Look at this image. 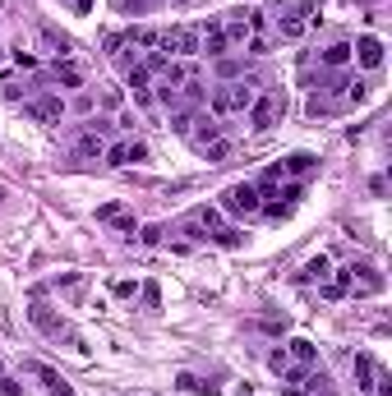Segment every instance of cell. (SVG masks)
<instances>
[{
  "mask_svg": "<svg viewBox=\"0 0 392 396\" xmlns=\"http://www.w3.org/2000/svg\"><path fill=\"white\" fill-rule=\"evenodd\" d=\"M314 166H318V157H314V153H291L286 162H281V176H309Z\"/></svg>",
  "mask_w": 392,
  "mask_h": 396,
  "instance_id": "e0dca14e",
  "label": "cell"
},
{
  "mask_svg": "<svg viewBox=\"0 0 392 396\" xmlns=\"http://www.w3.org/2000/svg\"><path fill=\"white\" fill-rule=\"evenodd\" d=\"M176 383H180V387H185V392H208V396H213V392H217V387H213V383H203V378H194V374H180V378H176Z\"/></svg>",
  "mask_w": 392,
  "mask_h": 396,
  "instance_id": "d4e9b609",
  "label": "cell"
},
{
  "mask_svg": "<svg viewBox=\"0 0 392 396\" xmlns=\"http://www.w3.org/2000/svg\"><path fill=\"white\" fill-rule=\"evenodd\" d=\"M125 42L148 46V51H153V46H157V28H130V33H125Z\"/></svg>",
  "mask_w": 392,
  "mask_h": 396,
  "instance_id": "603a6c76",
  "label": "cell"
},
{
  "mask_svg": "<svg viewBox=\"0 0 392 396\" xmlns=\"http://www.w3.org/2000/svg\"><path fill=\"white\" fill-rule=\"evenodd\" d=\"M148 78H153V74H148V65H130V74H125V83L134 88V101H144V106L153 101V97H148Z\"/></svg>",
  "mask_w": 392,
  "mask_h": 396,
  "instance_id": "2e32d148",
  "label": "cell"
},
{
  "mask_svg": "<svg viewBox=\"0 0 392 396\" xmlns=\"http://www.w3.org/2000/svg\"><path fill=\"white\" fill-rule=\"evenodd\" d=\"M74 153L83 157V162H97V157H106V139H102L97 129H83L74 139Z\"/></svg>",
  "mask_w": 392,
  "mask_h": 396,
  "instance_id": "8fae6325",
  "label": "cell"
},
{
  "mask_svg": "<svg viewBox=\"0 0 392 396\" xmlns=\"http://www.w3.org/2000/svg\"><path fill=\"white\" fill-rule=\"evenodd\" d=\"M258 208H263V198H258V189L249 185V180L245 185H231L222 194V212H231V217H254Z\"/></svg>",
  "mask_w": 392,
  "mask_h": 396,
  "instance_id": "277c9868",
  "label": "cell"
},
{
  "mask_svg": "<svg viewBox=\"0 0 392 396\" xmlns=\"http://www.w3.org/2000/svg\"><path fill=\"white\" fill-rule=\"evenodd\" d=\"M157 51L180 55V60H194V55H199V28L176 23V28H167V33H157Z\"/></svg>",
  "mask_w": 392,
  "mask_h": 396,
  "instance_id": "7a4b0ae2",
  "label": "cell"
},
{
  "mask_svg": "<svg viewBox=\"0 0 392 396\" xmlns=\"http://www.w3.org/2000/svg\"><path fill=\"white\" fill-rule=\"evenodd\" d=\"M19 392H23V387H19V383H14V378H10V374H0V396H19Z\"/></svg>",
  "mask_w": 392,
  "mask_h": 396,
  "instance_id": "1f68e13d",
  "label": "cell"
},
{
  "mask_svg": "<svg viewBox=\"0 0 392 396\" xmlns=\"http://www.w3.org/2000/svg\"><path fill=\"white\" fill-rule=\"evenodd\" d=\"M97 217H102V221H115V226H125V231H134V217H130V212H125L120 203H106V208H102Z\"/></svg>",
  "mask_w": 392,
  "mask_h": 396,
  "instance_id": "44dd1931",
  "label": "cell"
},
{
  "mask_svg": "<svg viewBox=\"0 0 392 396\" xmlns=\"http://www.w3.org/2000/svg\"><path fill=\"white\" fill-rule=\"evenodd\" d=\"M351 60H360L365 69H379L383 65V42L379 37H360V42L351 46Z\"/></svg>",
  "mask_w": 392,
  "mask_h": 396,
  "instance_id": "9c48e42d",
  "label": "cell"
},
{
  "mask_svg": "<svg viewBox=\"0 0 392 396\" xmlns=\"http://www.w3.org/2000/svg\"><path fill=\"white\" fill-rule=\"evenodd\" d=\"M28 318H33V327H37V332H46V337H56V341H60V337H69V341L78 346V337L69 332V323L60 318V313H56L51 304H42V299H37V304L28 309Z\"/></svg>",
  "mask_w": 392,
  "mask_h": 396,
  "instance_id": "5b68a950",
  "label": "cell"
},
{
  "mask_svg": "<svg viewBox=\"0 0 392 396\" xmlns=\"http://www.w3.org/2000/svg\"><path fill=\"white\" fill-rule=\"evenodd\" d=\"M351 290H356V295H379L383 276L374 272V267H351Z\"/></svg>",
  "mask_w": 392,
  "mask_h": 396,
  "instance_id": "7c38bea8",
  "label": "cell"
},
{
  "mask_svg": "<svg viewBox=\"0 0 392 396\" xmlns=\"http://www.w3.org/2000/svg\"><path fill=\"white\" fill-rule=\"evenodd\" d=\"M365 97H370V83H365V78H351V83H346V101H351V106H360Z\"/></svg>",
  "mask_w": 392,
  "mask_h": 396,
  "instance_id": "cb8c5ba5",
  "label": "cell"
},
{
  "mask_svg": "<svg viewBox=\"0 0 392 396\" xmlns=\"http://www.w3.org/2000/svg\"><path fill=\"white\" fill-rule=\"evenodd\" d=\"M14 65H19V69H37V60L28 51H14Z\"/></svg>",
  "mask_w": 392,
  "mask_h": 396,
  "instance_id": "836d02e7",
  "label": "cell"
},
{
  "mask_svg": "<svg viewBox=\"0 0 392 396\" xmlns=\"http://www.w3.org/2000/svg\"><path fill=\"white\" fill-rule=\"evenodd\" d=\"M51 78L65 83V88H83V69H78L74 60H56V65H51Z\"/></svg>",
  "mask_w": 392,
  "mask_h": 396,
  "instance_id": "9a60e30c",
  "label": "cell"
},
{
  "mask_svg": "<svg viewBox=\"0 0 392 396\" xmlns=\"http://www.w3.org/2000/svg\"><path fill=\"white\" fill-rule=\"evenodd\" d=\"M28 374H33V378H42V387H46V392H51V396H74V387H69L65 378H60L56 369H51V364L33 360V364H28Z\"/></svg>",
  "mask_w": 392,
  "mask_h": 396,
  "instance_id": "ba28073f",
  "label": "cell"
},
{
  "mask_svg": "<svg viewBox=\"0 0 392 396\" xmlns=\"http://www.w3.org/2000/svg\"><path fill=\"white\" fill-rule=\"evenodd\" d=\"M213 240L222 244V249H240V231H231V226H222V231H217Z\"/></svg>",
  "mask_w": 392,
  "mask_h": 396,
  "instance_id": "f1b7e54d",
  "label": "cell"
},
{
  "mask_svg": "<svg viewBox=\"0 0 392 396\" xmlns=\"http://www.w3.org/2000/svg\"><path fill=\"white\" fill-rule=\"evenodd\" d=\"M268 369H272V374H286V369H291V355H286V346L268 355Z\"/></svg>",
  "mask_w": 392,
  "mask_h": 396,
  "instance_id": "4316f807",
  "label": "cell"
},
{
  "mask_svg": "<svg viewBox=\"0 0 392 396\" xmlns=\"http://www.w3.org/2000/svg\"><path fill=\"white\" fill-rule=\"evenodd\" d=\"M231 51V42H226V33H222V23H203L199 28V55H226Z\"/></svg>",
  "mask_w": 392,
  "mask_h": 396,
  "instance_id": "52a82bcc",
  "label": "cell"
},
{
  "mask_svg": "<svg viewBox=\"0 0 392 396\" xmlns=\"http://www.w3.org/2000/svg\"><path fill=\"white\" fill-rule=\"evenodd\" d=\"M106 162H111V166H130V143H115V148H106Z\"/></svg>",
  "mask_w": 392,
  "mask_h": 396,
  "instance_id": "f546056e",
  "label": "cell"
},
{
  "mask_svg": "<svg viewBox=\"0 0 392 396\" xmlns=\"http://www.w3.org/2000/svg\"><path fill=\"white\" fill-rule=\"evenodd\" d=\"M102 46H106V55H120V46H125V33H106V42H102Z\"/></svg>",
  "mask_w": 392,
  "mask_h": 396,
  "instance_id": "4dcf8cb0",
  "label": "cell"
},
{
  "mask_svg": "<svg viewBox=\"0 0 392 396\" xmlns=\"http://www.w3.org/2000/svg\"><path fill=\"white\" fill-rule=\"evenodd\" d=\"M203 153H208V162H226V157H231V143H226V139H217V143H208Z\"/></svg>",
  "mask_w": 392,
  "mask_h": 396,
  "instance_id": "83f0119b",
  "label": "cell"
},
{
  "mask_svg": "<svg viewBox=\"0 0 392 396\" xmlns=\"http://www.w3.org/2000/svg\"><path fill=\"white\" fill-rule=\"evenodd\" d=\"M346 290H351V267H342V272H337L332 281H328V286H323V295H328V299H342V295H346Z\"/></svg>",
  "mask_w": 392,
  "mask_h": 396,
  "instance_id": "7402d4cb",
  "label": "cell"
},
{
  "mask_svg": "<svg viewBox=\"0 0 392 396\" xmlns=\"http://www.w3.org/2000/svg\"><path fill=\"white\" fill-rule=\"evenodd\" d=\"M304 28H309V19H304V14H281V19H277V33L286 37V42L304 37Z\"/></svg>",
  "mask_w": 392,
  "mask_h": 396,
  "instance_id": "ac0fdd59",
  "label": "cell"
},
{
  "mask_svg": "<svg viewBox=\"0 0 392 396\" xmlns=\"http://www.w3.org/2000/svg\"><path fill=\"white\" fill-rule=\"evenodd\" d=\"M194 125H199V129L190 134V139H194V148H208V143H217V139H222V125H217V120H208V115H203V120H194Z\"/></svg>",
  "mask_w": 392,
  "mask_h": 396,
  "instance_id": "d6986e66",
  "label": "cell"
},
{
  "mask_svg": "<svg viewBox=\"0 0 392 396\" xmlns=\"http://www.w3.org/2000/svg\"><path fill=\"white\" fill-rule=\"evenodd\" d=\"M258 28H263V14H258V10H231V14H226V23H222V33H226V42H231V46L249 42Z\"/></svg>",
  "mask_w": 392,
  "mask_h": 396,
  "instance_id": "3957f363",
  "label": "cell"
},
{
  "mask_svg": "<svg viewBox=\"0 0 392 396\" xmlns=\"http://www.w3.org/2000/svg\"><path fill=\"white\" fill-rule=\"evenodd\" d=\"M28 115L42 120V125H56L60 115H65V101L60 97H37V101H28Z\"/></svg>",
  "mask_w": 392,
  "mask_h": 396,
  "instance_id": "30bf717a",
  "label": "cell"
},
{
  "mask_svg": "<svg viewBox=\"0 0 392 396\" xmlns=\"http://www.w3.org/2000/svg\"><path fill=\"white\" fill-rule=\"evenodd\" d=\"M318 65H323V69H342V65H351V42H332V46H323V51H318Z\"/></svg>",
  "mask_w": 392,
  "mask_h": 396,
  "instance_id": "5bb4252c",
  "label": "cell"
},
{
  "mask_svg": "<svg viewBox=\"0 0 392 396\" xmlns=\"http://www.w3.org/2000/svg\"><path fill=\"white\" fill-rule=\"evenodd\" d=\"M258 97V88L249 83V78H231V83H217L213 88V115H231V111H249Z\"/></svg>",
  "mask_w": 392,
  "mask_h": 396,
  "instance_id": "6da1fadb",
  "label": "cell"
},
{
  "mask_svg": "<svg viewBox=\"0 0 392 396\" xmlns=\"http://www.w3.org/2000/svg\"><path fill=\"white\" fill-rule=\"evenodd\" d=\"M304 276H309V281H328V258H323V253H318V258H309Z\"/></svg>",
  "mask_w": 392,
  "mask_h": 396,
  "instance_id": "484cf974",
  "label": "cell"
},
{
  "mask_svg": "<svg viewBox=\"0 0 392 396\" xmlns=\"http://www.w3.org/2000/svg\"><path fill=\"white\" fill-rule=\"evenodd\" d=\"M249 51H254V55H268V37H263V33H254V37H249Z\"/></svg>",
  "mask_w": 392,
  "mask_h": 396,
  "instance_id": "d6a6232c",
  "label": "cell"
},
{
  "mask_svg": "<svg viewBox=\"0 0 392 396\" xmlns=\"http://www.w3.org/2000/svg\"><path fill=\"white\" fill-rule=\"evenodd\" d=\"M356 387L360 392H374V360L370 355H356Z\"/></svg>",
  "mask_w": 392,
  "mask_h": 396,
  "instance_id": "ffe728a7",
  "label": "cell"
},
{
  "mask_svg": "<svg viewBox=\"0 0 392 396\" xmlns=\"http://www.w3.org/2000/svg\"><path fill=\"white\" fill-rule=\"evenodd\" d=\"M286 355H291V364H304V369H318V346L304 341V337H295L291 346H286Z\"/></svg>",
  "mask_w": 392,
  "mask_h": 396,
  "instance_id": "4fadbf2b",
  "label": "cell"
},
{
  "mask_svg": "<svg viewBox=\"0 0 392 396\" xmlns=\"http://www.w3.org/2000/svg\"><path fill=\"white\" fill-rule=\"evenodd\" d=\"M281 111H286V101H281L277 92H263V97H254V106H249V125H254V129H272Z\"/></svg>",
  "mask_w": 392,
  "mask_h": 396,
  "instance_id": "8992f818",
  "label": "cell"
}]
</instances>
